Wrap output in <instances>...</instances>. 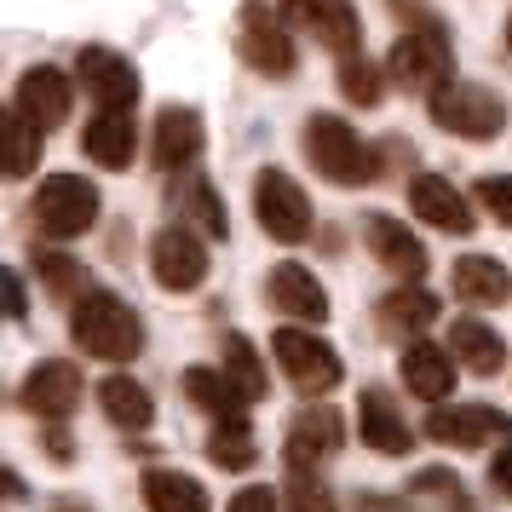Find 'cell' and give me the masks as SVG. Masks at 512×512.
<instances>
[{
    "mask_svg": "<svg viewBox=\"0 0 512 512\" xmlns=\"http://www.w3.org/2000/svg\"><path fill=\"white\" fill-rule=\"evenodd\" d=\"M271 357H277L282 380L294 386L300 397H328L340 380H346V363H340V351L317 340V328H300L288 323L271 334Z\"/></svg>",
    "mask_w": 512,
    "mask_h": 512,
    "instance_id": "3957f363",
    "label": "cell"
},
{
    "mask_svg": "<svg viewBox=\"0 0 512 512\" xmlns=\"http://www.w3.org/2000/svg\"><path fill=\"white\" fill-rule=\"evenodd\" d=\"M81 150H87V162L121 173V167H133L139 127H133V116H121V110H98V116L81 127Z\"/></svg>",
    "mask_w": 512,
    "mask_h": 512,
    "instance_id": "44dd1931",
    "label": "cell"
},
{
    "mask_svg": "<svg viewBox=\"0 0 512 512\" xmlns=\"http://www.w3.org/2000/svg\"><path fill=\"white\" fill-rule=\"evenodd\" d=\"M75 81L87 87L98 110H121V116H133V104H139V70H133V58H121L110 47H81L75 52Z\"/></svg>",
    "mask_w": 512,
    "mask_h": 512,
    "instance_id": "8fae6325",
    "label": "cell"
},
{
    "mask_svg": "<svg viewBox=\"0 0 512 512\" xmlns=\"http://www.w3.org/2000/svg\"><path fill=\"white\" fill-rule=\"evenodd\" d=\"M277 12L288 18V29L311 35L334 58H357L363 52V18H357L351 0H277Z\"/></svg>",
    "mask_w": 512,
    "mask_h": 512,
    "instance_id": "9c48e42d",
    "label": "cell"
},
{
    "mask_svg": "<svg viewBox=\"0 0 512 512\" xmlns=\"http://www.w3.org/2000/svg\"><path fill=\"white\" fill-rule=\"evenodd\" d=\"M300 144H305V162L317 167V179H328V185L357 190V185H374V179H380L374 150L357 139L351 121H340V116H311Z\"/></svg>",
    "mask_w": 512,
    "mask_h": 512,
    "instance_id": "7a4b0ae2",
    "label": "cell"
},
{
    "mask_svg": "<svg viewBox=\"0 0 512 512\" xmlns=\"http://www.w3.org/2000/svg\"><path fill=\"white\" fill-rule=\"evenodd\" d=\"M363 242H369V254L392 271L397 282H420L426 277V242H420L409 225H397L392 213H363Z\"/></svg>",
    "mask_w": 512,
    "mask_h": 512,
    "instance_id": "2e32d148",
    "label": "cell"
},
{
    "mask_svg": "<svg viewBox=\"0 0 512 512\" xmlns=\"http://www.w3.org/2000/svg\"><path fill=\"white\" fill-rule=\"evenodd\" d=\"M208 461L225 466V472H248V466L259 461V443H254V432H248V420H219V426H213Z\"/></svg>",
    "mask_w": 512,
    "mask_h": 512,
    "instance_id": "1f68e13d",
    "label": "cell"
},
{
    "mask_svg": "<svg viewBox=\"0 0 512 512\" xmlns=\"http://www.w3.org/2000/svg\"><path fill=\"white\" fill-rule=\"evenodd\" d=\"M0 288H6V317H12V323H24V317H29L24 277H18V271H6V277H0Z\"/></svg>",
    "mask_w": 512,
    "mask_h": 512,
    "instance_id": "f35d334b",
    "label": "cell"
},
{
    "mask_svg": "<svg viewBox=\"0 0 512 512\" xmlns=\"http://www.w3.org/2000/svg\"><path fill=\"white\" fill-rule=\"evenodd\" d=\"M357 438H363V449H374V455H409V449H415L409 420L397 415L392 397L374 392V386L357 397Z\"/></svg>",
    "mask_w": 512,
    "mask_h": 512,
    "instance_id": "ffe728a7",
    "label": "cell"
},
{
    "mask_svg": "<svg viewBox=\"0 0 512 512\" xmlns=\"http://www.w3.org/2000/svg\"><path fill=\"white\" fill-rule=\"evenodd\" d=\"M254 219L271 242L300 248L305 236H311V196H305L300 179H288L282 167H259L254 173Z\"/></svg>",
    "mask_w": 512,
    "mask_h": 512,
    "instance_id": "ba28073f",
    "label": "cell"
},
{
    "mask_svg": "<svg viewBox=\"0 0 512 512\" xmlns=\"http://www.w3.org/2000/svg\"><path fill=\"white\" fill-rule=\"evenodd\" d=\"M70 104H75V87L64 70L52 64H35V70L18 75V93H12V116H24L35 133H52L70 121Z\"/></svg>",
    "mask_w": 512,
    "mask_h": 512,
    "instance_id": "7c38bea8",
    "label": "cell"
},
{
    "mask_svg": "<svg viewBox=\"0 0 512 512\" xmlns=\"http://www.w3.org/2000/svg\"><path fill=\"white\" fill-rule=\"evenodd\" d=\"M449 288H455V300H461V305H501V300L512 294V282H507V271H501V259H489V254L455 259Z\"/></svg>",
    "mask_w": 512,
    "mask_h": 512,
    "instance_id": "4316f807",
    "label": "cell"
},
{
    "mask_svg": "<svg viewBox=\"0 0 512 512\" xmlns=\"http://www.w3.org/2000/svg\"><path fill=\"white\" fill-rule=\"evenodd\" d=\"M282 507L288 512H340V501L328 495V484L305 466H288V484H282Z\"/></svg>",
    "mask_w": 512,
    "mask_h": 512,
    "instance_id": "836d02e7",
    "label": "cell"
},
{
    "mask_svg": "<svg viewBox=\"0 0 512 512\" xmlns=\"http://www.w3.org/2000/svg\"><path fill=\"white\" fill-rule=\"evenodd\" d=\"M489 484L501 489V495H512V449H501V455L489 461Z\"/></svg>",
    "mask_w": 512,
    "mask_h": 512,
    "instance_id": "60d3db41",
    "label": "cell"
},
{
    "mask_svg": "<svg viewBox=\"0 0 512 512\" xmlns=\"http://www.w3.org/2000/svg\"><path fill=\"white\" fill-rule=\"evenodd\" d=\"M397 374H403V386H409L415 397H426V403H449L461 363H455V351H449V346L409 340V346H403V363H397Z\"/></svg>",
    "mask_w": 512,
    "mask_h": 512,
    "instance_id": "ac0fdd59",
    "label": "cell"
},
{
    "mask_svg": "<svg viewBox=\"0 0 512 512\" xmlns=\"http://www.w3.org/2000/svg\"><path fill=\"white\" fill-rule=\"evenodd\" d=\"M409 213H415L420 225L449 231V236H472V231H478L472 202H466L449 179H438V173H420V179H409Z\"/></svg>",
    "mask_w": 512,
    "mask_h": 512,
    "instance_id": "e0dca14e",
    "label": "cell"
},
{
    "mask_svg": "<svg viewBox=\"0 0 512 512\" xmlns=\"http://www.w3.org/2000/svg\"><path fill=\"white\" fill-rule=\"evenodd\" d=\"M173 202H179V225H196L202 236H219V242H225L231 219H225V202H219V190H213L208 179H179Z\"/></svg>",
    "mask_w": 512,
    "mask_h": 512,
    "instance_id": "f1b7e54d",
    "label": "cell"
},
{
    "mask_svg": "<svg viewBox=\"0 0 512 512\" xmlns=\"http://www.w3.org/2000/svg\"><path fill=\"white\" fill-rule=\"evenodd\" d=\"M185 397H190V409H202V415L213 420H248L242 409H248V397L236 392V380L225 369H185Z\"/></svg>",
    "mask_w": 512,
    "mask_h": 512,
    "instance_id": "83f0119b",
    "label": "cell"
},
{
    "mask_svg": "<svg viewBox=\"0 0 512 512\" xmlns=\"http://www.w3.org/2000/svg\"><path fill=\"white\" fill-rule=\"evenodd\" d=\"M231 512H282V495L271 484H248L231 495Z\"/></svg>",
    "mask_w": 512,
    "mask_h": 512,
    "instance_id": "74e56055",
    "label": "cell"
},
{
    "mask_svg": "<svg viewBox=\"0 0 512 512\" xmlns=\"http://www.w3.org/2000/svg\"><path fill=\"white\" fill-rule=\"evenodd\" d=\"M70 340L87 351L93 363H133L144 351V323L121 294L93 288V294H81L75 311H70Z\"/></svg>",
    "mask_w": 512,
    "mask_h": 512,
    "instance_id": "6da1fadb",
    "label": "cell"
},
{
    "mask_svg": "<svg viewBox=\"0 0 512 512\" xmlns=\"http://www.w3.org/2000/svg\"><path fill=\"white\" fill-rule=\"evenodd\" d=\"M507 52H512V18H507Z\"/></svg>",
    "mask_w": 512,
    "mask_h": 512,
    "instance_id": "7bdbcfd3",
    "label": "cell"
},
{
    "mask_svg": "<svg viewBox=\"0 0 512 512\" xmlns=\"http://www.w3.org/2000/svg\"><path fill=\"white\" fill-rule=\"evenodd\" d=\"M374 323H380L386 340H403V346H409V334L438 323V300H432L420 282H403V288H392L386 300L374 305Z\"/></svg>",
    "mask_w": 512,
    "mask_h": 512,
    "instance_id": "7402d4cb",
    "label": "cell"
},
{
    "mask_svg": "<svg viewBox=\"0 0 512 512\" xmlns=\"http://www.w3.org/2000/svg\"><path fill=\"white\" fill-rule=\"evenodd\" d=\"M35 271H41V282H47V294H58V300H75V294L87 288V271H81L70 254H47V248H35Z\"/></svg>",
    "mask_w": 512,
    "mask_h": 512,
    "instance_id": "e575fe53",
    "label": "cell"
},
{
    "mask_svg": "<svg viewBox=\"0 0 512 512\" xmlns=\"http://www.w3.org/2000/svg\"><path fill=\"white\" fill-rule=\"evenodd\" d=\"M98 409L110 426L121 432H150V420H156V403L144 392L133 374H110V380H98Z\"/></svg>",
    "mask_w": 512,
    "mask_h": 512,
    "instance_id": "484cf974",
    "label": "cell"
},
{
    "mask_svg": "<svg viewBox=\"0 0 512 512\" xmlns=\"http://www.w3.org/2000/svg\"><path fill=\"white\" fill-rule=\"evenodd\" d=\"M426 110H432V121L443 133H455L466 144H489V139H501V127H507V104L489 87H478V81H443L438 93L426 98Z\"/></svg>",
    "mask_w": 512,
    "mask_h": 512,
    "instance_id": "277c9868",
    "label": "cell"
},
{
    "mask_svg": "<svg viewBox=\"0 0 512 512\" xmlns=\"http://www.w3.org/2000/svg\"><path fill=\"white\" fill-rule=\"evenodd\" d=\"M386 87H392V75H386V64H374L369 52L340 58V93H346V104H357V110H374V104L386 98Z\"/></svg>",
    "mask_w": 512,
    "mask_h": 512,
    "instance_id": "4dcf8cb0",
    "label": "cell"
},
{
    "mask_svg": "<svg viewBox=\"0 0 512 512\" xmlns=\"http://www.w3.org/2000/svg\"><path fill=\"white\" fill-rule=\"evenodd\" d=\"M449 351H455V363H461L466 374H478V380L501 374V363H507V346H501V334H495L484 317H455V323H449Z\"/></svg>",
    "mask_w": 512,
    "mask_h": 512,
    "instance_id": "cb8c5ba5",
    "label": "cell"
},
{
    "mask_svg": "<svg viewBox=\"0 0 512 512\" xmlns=\"http://www.w3.org/2000/svg\"><path fill=\"white\" fill-rule=\"evenodd\" d=\"M265 294H271V305H277L288 323H300V328L328 323V288L317 282V271H311V265H300V259H282V265H271Z\"/></svg>",
    "mask_w": 512,
    "mask_h": 512,
    "instance_id": "4fadbf2b",
    "label": "cell"
},
{
    "mask_svg": "<svg viewBox=\"0 0 512 512\" xmlns=\"http://www.w3.org/2000/svg\"><path fill=\"white\" fill-rule=\"evenodd\" d=\"M18 403H24L41 426H47V420H70V409L81 403V369H75L70 357H41V363L29 369Z\"/></svg>",
    "mask_w": 512,
    "mask_h": 512,
    "instance_id": "5bb4252c",
    "label": "cell"
},
{
    "mask_svg": "<svg viewBox=\"0 0 512 512\" xmlns=\"http://www.w3.org/2000/svg\"><path fill=\"white\" fill-rule=\"evenodd\" d=\"M340 438H346V426H340V415H334V409H305V415L294 420L288 443H282V461L317 472V461H323V455H334V449H340Z\"/></svg>",
    "mask_w": 512,
    "mask_h": 512,
    "instance_id": "603a6c76",
    "label": "cell"
},
{
    "mask_svg": "<svg viewBox=\"0 0 512 512\" xmlns=\"http://www.w3.org/2000/svg\"><path fill=\"white\" fill-rule=\"evenodd\" d=\"M41 449H47V461H52V466H70V461H75L70 426H64V420H47V426H41Z\"/></svg>",
    "mask_w": 512,
    "mask_h": 512,
    "instance_id": "8d00e7d4",
    "label": "cell"
},
{
    "mask_svg": "<svg viewBox=\"0 0 512 512\" xmlns=\"http://www.w3.org/2000/svg\"><path fill=\"white\" fill-rule=\"evenodd\" d=\"M236 58L259 75H294L300 64V52H294V35H288V18L271 12L265 0H248L242 12H236Z\"/></svg>",
    "mask_w": 512,
    "mask_h": 512,
    "instance_id": "52a82bcc",
    "label": "cell"
},
{
    "mask_svg": "<svg viewBox=\"0 0 512 512\" xmlns=\"http://www.w3.org/2000/svg\"><path fill=\"white\" fill-rule=\"evenodd\" d=\"M98 208H104V196L81 173H47L41 190H35V225L47 236H58V242H75V236L93 231Z\"/></svg>",
    "mask_w": 512,
    "mask_h": 512,
    "instance_id": "5b68a950",
    "label": "cell"
},
{
    "mask_svg": "<svg viewBox=\"0 0 512 512\" xmlns=\"http://www.w3.org/2000/svg\"><path fill=\"white\" fill-rule=\"evenodd\" d=\"M392 12L403 18V29H432V24H438L426 0H392Z\"/></svg>",
    "mask_w": 512,
    "mask_h": 512,
    "instance_id": "ab89813d",
    "label": "cell"
},
{
    "mask_svg": "<svg viewBox=\"0 0 512 512\" xmlns=\"http://www.w3.org/2000/svg\"><path fill=\"white\" fill-rule=\"evenodd\" d=\"M202 110H190V104H167L156 127H150V162L156 173H190V162L202 156Z\"/></svg>",
    "mask_w": 512,
    "mask_h": 512,
    "instance_id": "9a60e30c",
    "label": "cell"
},
{
    "mask_svg": "<svg viewBox=\"0 0 512 512\" xmlns=\"http://www.w3.org/2000/svg\"><path fill=\"white\" fill-rule=\"evenodd\" d=\"M139 495H144V507L150 512H213L208 489L196 484L190 472H179V466H150L144 484H139Z\"/></svg>",
    "mask_w": 512,
    "mask_h": 512,
    "instance_id": "d4e9b609",
    "label": "cell"
},
{
    "mask_svg": "<svg viewBox=\"0 0 512 512\" xmlns=\"http://www.w3.org/2000/svg\"><path fill=\"white\" fill-rule=\"evenodd\" d=\"M41 144H47V133H35L24 116L6 110V179H29L41 167Z\"/></svg>",
    "mask_w": 512,
    "mask_h": 512,
    "instance_id": "d6a6232c",
    "label": "cell"
},
{
    "mask_svg": "<svg viewBox=\"0 0 512 512\" xmlns=\"http://www.w3.org/2000/svg\"><path fill=\"white\" fill-rule=\"evenodd\" d=\"M426 438L443 449H484L501 438V409L489 403H455V409H432L426 415Z\"/></svg>",
    "mask_w": 512,
    "mask_h": 512,
    "instance_id": "d6986e66",
    "label": "cell"
},
{
    "mask_svg": "<svg viewBox=\"0 0 512 512\" xmlns=\"http://www.w3.org/2000/svg\"><path fill=\"white\" fill-rule=\"evenodd\" d=\"M219 369L236 380V392L248 397V403H259V397L271 392V374H265V363H259V346L248 340V334H225V351H219Z\"/></svg>",
    "mask_w": 512,
    "mask_h": 512,
    "instance_id": "f546056e",
    "label": "cell"
},
{
    "mask_svg": "<svg viewBox=\"0 0 512 512\" xmlns=\"http://www.w3.org/2000/svg\"><path fill=\"white\" fill-rule=\"evenodd\" d=\"M472 196H478V208H484L495 225H507L512 231V173H489V179H478Z\"/></svg>",
    "mask_w": 512,
    "mask_h": 512,
    "instance_id": "d590c367",
    "label": "cell"
},
{
    "mask_svg": "<svg viewBox=\"0 0 512 512\" xmlns=\"http://www.w3.org/2000/svg\"><path fill=\"white\" fill-rule=\"evenodd\" d=\"M150 277L167 294H196L208 282V242H202V231H190V225L156 231V242H150Z\"/></svg>",
    "mask_w": 512,
    "mask_h": 512,
    "instance_id": "30bf717a",
    "label": "cell"
},
{
    "mask_svg": "<svg viewBox=\"0 0 512 512\" xmlns=\"http://www.w3.org/2000/svg\"><path fill=\"white\" fill-rule=\"evenodd\" d=\"M47 512H93V507H87L81 495H52V501H47Z\"/></svg>",
    "mask_w": 512,
    "mask_h": 512,
    "instance_id": "b9f144b4",
    "label": "cell"
},
{
    "mask_svg": "<svg viewBox=\"0 0 512 512\" xmlns=\"http://www.w3.org/2000/svg\"><path fill=\"white\" fill-rule=\"evenodd\" d=\"M386 75H392V87H409V93H438L443 81H455V52H449L443 24L403 29L386 52Z\"/></svg>",
    "mask_w": 512,
    "mask_h": 512,
    "instance_id": "8992f818",
    "label": "cell"
}]
</instances>
